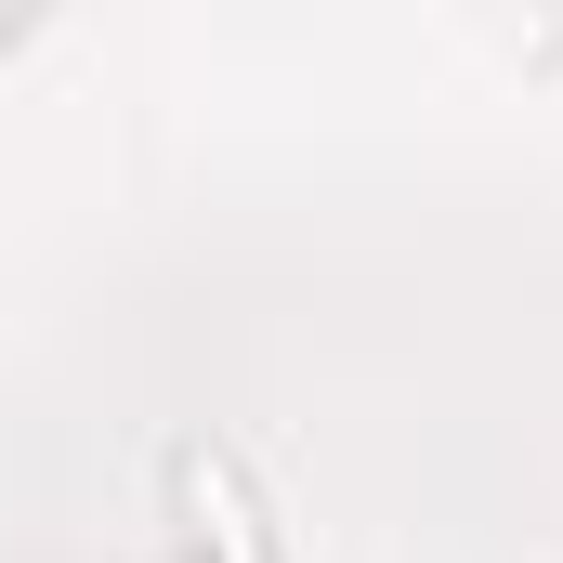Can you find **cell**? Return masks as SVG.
Here are the masks:
<instances>
[{"label":"cell","mask_w":563,"mask_h":563,"mask_svg":"<svg viewBox=\"0 0 563 563\" xmlns=\"http://www.w3.org/2000/svg\"><path fill=\"white\" fill-rule=\"evenodd\" d=\"M184 498H197V563H276L250 538V511H236V485L210 472V459H184Z\"/></svg>","instance_id":"6da1fadb"}]
</instances>
